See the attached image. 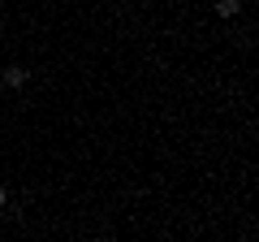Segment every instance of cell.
I'll return each instance as SVG.
<instances>
[{
  "label": "cell",
  "mask_w": 259,
  "mask_h": 242,
  "mask_svg": "<svg viewBox=\"0 0 259 242\" xmlns=\"http://www.w3.org/2000/svg\"><path fill=\"white\" fill-rule=\"evenodd\" d=\"M0 83H5V87H13V91H18V87H26V69H22V65H9V69H5V74H0Z\"/></svg>",
  "instance_id": "6da1fadb"
},
{
  "label": "cell",
  "mask_w": 259,
  "mask_h": 242,
  "mask_svg": "<svg viewBox=\"0 0 259 242\" xmlns=\"http://www.w3.org/2000/svg\"><path fill=\"white\" fill-rule=\"evenodd\" d=\"M238 13H242V0H216V18L229 22V18H238Z\"/></svg>",
  "instance_id": "7a4b0ae2"
},
{
  "label": "cell",
  "mask_w": 259,
  "mask_h": 242,
  "mask_svg": "<svg viewBox=\"0 0 259 242\" xmlns=\"http://www.w3.org/2000/svg\"><path fill=\"white\" fill-rule=\"evenodd\" d=\"M5 199H9V195H5V190H0V208H5Z\"/></svg>",
  "instance_id": "3957f363"
},
{
  "label": "cell",
  "mask_w": 259,
  "mask_h": 242,
  "mask_svg": "<svg viewBox=\"0 0 259 242\" xmlns=\"http://www.w3.org/2000/svg\"><path fill=\"white\" fill-rule=\"evenodd\" d=\"M0 95H5V83H0Z\"/></svg>",
  "instance_id": "277c9868"
}]
</instances>
